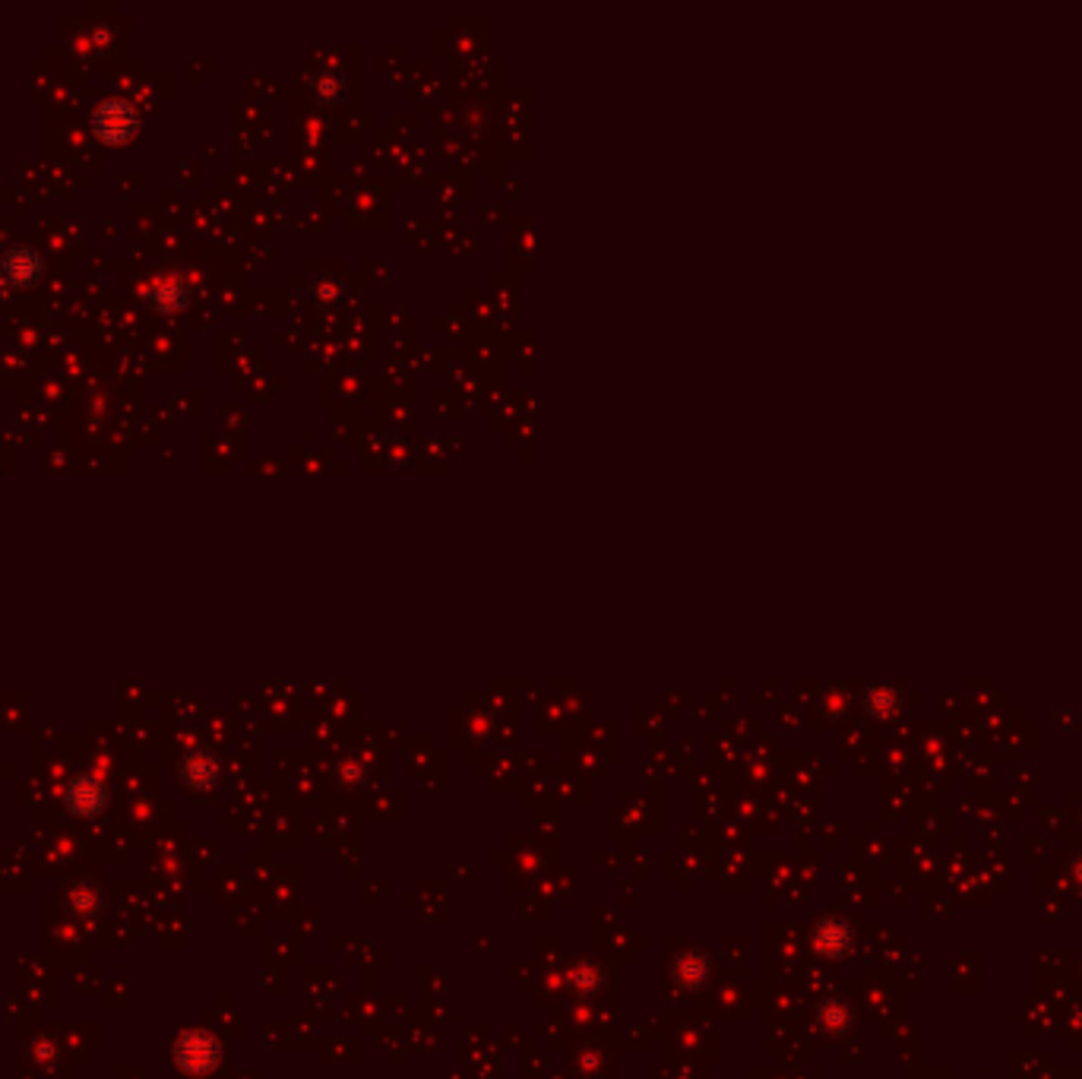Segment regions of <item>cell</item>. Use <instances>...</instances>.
I'll list each match as a JSON object with an SVG mask.
<instances>
[{
	"label": "cell",
	"instance_id": "6da1fadb",
	"mask_svg": "<svg viewBox=\"0 0 1082 1079\" xmlns=\"http://www.w3.org/2000/svg\"><path fill=\"white\" fill-rule=\"evenodd\" d=\"M67 804H70V811H76V814H95L105 804V785L99 779H89V776L76 779L67 788Z\"/></svg>",
	"mask_w": 1082,
	"mask_h": 1079
},
{
	"label": "cell",
	"instance_id": "7a4b0ae2",
	"mask_svg": "<svg viewBox=\"0 0 1082 1079\" xmlns=\"http://www.w3.org/2000/svg\"><path fill=\"white\" fill-rule=\"evenodd\" d=\"M190 1057H200V1067H209L212 1061H216V1051H212L200 1035H190V1038H184L181 1048H178V1061L187 1067Z\"/></svg>",
	"mask_w": 1082,
	"mask_h": 1079
}]
</instances>
